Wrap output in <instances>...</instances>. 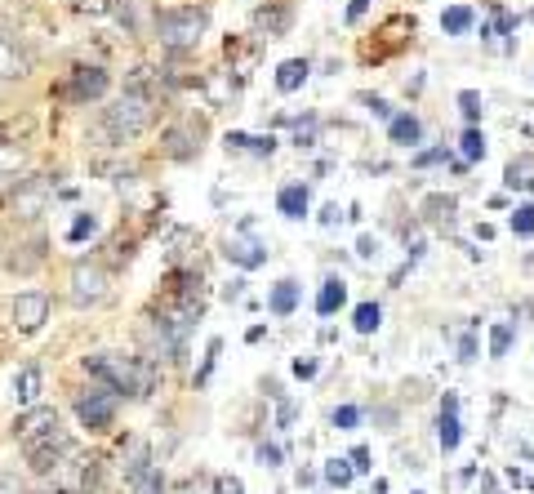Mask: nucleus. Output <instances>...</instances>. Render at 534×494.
<instances>
[{"mask_svg": "<svg viewBox=\"0 0 534 494\" xmlns=\"http://www.w3.org/2000/svg\"><path fill=\"white\" fill-rule=\"evenodd\" d=\"M508 187H526V192H534V165L521 156V161H512L508 165V179H503Z\"/></svg>", "mask_w": 534, "mask_h": 494, "instance_id": "nucleus-26", "label": "nucleus"}, {"mask_svg": "<svg viewBox=\"0 0 534 494\" xmlns=\"http://www.w3.org/2000/svg\"><path fill=\"white\" fill-rule=\"evenodd\" d=\"M477 357V339H472V334H463L459 339V361H472Z\"/></svg>", "mask_w": 534, "mask_h": 494, "instance_id": "nucleus-41", "label": "nucleus"}, {"mask_svg": "<svg viewBox=\"0 0 534 494\" xmlns=\"http://www.w3.org/2000/svg\"><path fill=\"white\" fill-rule=\"evenodd\" d=\"M343 303H348V285L339 281V276H325L321 281V294H316V312L321 316H334L343 308Z\"/></svg>", "mask_w": 534, "mask_h": 494, "instance_id": "nucleus-19", "label": "nucleus"}, {"mask_svg": "<svg viewBox=\"0 0 534 494\" xmlns=\"http://www.w3.org/2000/svg\"><path fill=\"white\" fill-rule=\"evenodd\" d=\"M294 374H299V379H312V374H316V361H294Z\"/></svg>", "mask_w": 534, "mask_h": 494, "instance_id": "nucleus-47", "label": "nucleus"}, {"mask_svg": "<svg viewBox=\"0 0 534 494\" xmlns=\"http://www.w3.org/2000/svg\"><path fill=\"white\" fill-rule=\"evenodd\" d=\"M379 321H383L379 303H361V308H356V316H352V325H356L361 334H374V330H379Z\"/></svg>", "mask_w": 534, "mask_h": 494, "instance_id": "nucleus-27", "label": "nucleus"}, {"mask_svg": "<svg viewBox=\"0 0 534 494\" xmlns=\"http://www.w3.org/2000/svg\"><path fill=\"white\" fill-rule=\"evenodd\" d=\"M89 236H98V219L94 214H76V223L67 227V241L81 245V241H89Z\"/></svg>", "mask_w": 534, "mask_h": 494, "instance_id": "nucleus-28", "label": "nucleus"}, {"mask_svg": "<svg viewBox=\"0 0 534 494\" xmlns=\"http://www.w3.org/2000/svg\"><path fill=\"white\" fill-rule=\"evenodd\" d=\"M152 32L170 54H187L205 41L210 32V9L205 5H174V9H156Z\"/></svg>", "mask_w": 534, "mask_h": 494, "instance_id": "nucleus-3", "label": "nucleus"}, {"mask_svg": "<svg viewBox=\"0 0 534 494\" xmlns=\"http://www.w3.org/2000/svg\"><path fill=\"white\" fill-rule=\"evenodd\" d=\"M459 112L468 116L472 125H477V121H481V112H486V103H481V94H477V90H463V94H459Z\"/></svg>", "mask_w": 534, "mask_h": 494, "instance_id": "nucleus-31", "label": "nucleus"}, {"mask_svg": "<svg viewBox=\"0 0 534 494\" xmlns=\"http://www.w3.org/2000/svg\"><path fill=\"white\" fill-rule=\"evenodd\" d=\"M72 303L76 308H94V303H103L107 299V272L98 268V263H76L72 268Z\"/></svg>", "mask_w": 534, "mask_h": 494, "instance_id": "nucleus-8", "label": "nucleus"}, {"mask_svg": "<svg viewBox=\"0 0 534 494\" xmlns=\"http://www.w3.org/2000/svg\"><path fill=\"white\" fill-rule=\"evenodd\" d=\"M423 210H428V219H437V223H450V214H454V201H450V196H428V205H423Z\"/></svg>", "mask_w": 534, "mask_h": 494, "instance_id": "nucleus-32", "label": "nucleus"}, {"mask_svg": "<svg viewBox=\"0 0 534 494\" xmlns=\"http://www.w3.org/2000/svg\"><path fill=\"white\" fill-rule=\"evenodd\" d=\"M512 321H494V330H490V357H508V348H512Z\"/></svg>", "mask_w": 534, "mask_h": 494, "instance_id": "nucleus-24", "label": "nucleus"}, {"mask_svg": "<svg viewBox=\"0 0 534 494\" xmlns=\"http://www.w3.org/2000/svg\"><path fill=\"white\" fill-rule=\"evenodd\" d=\"M356 254H361V259H374V254H379V241H374V236H361V245H356Z\"/></svg>", "mask_w": 534, "mask_h": 494, "instance_id": "nucleus-43", "label": "nucleus"}, {"mask_svg": "<svg viewBox=\"0 0 534 494\" xmlns=\"http://www.w3.org/2000/svg\"><path fill=\"white\" fill-rule=\"evenodd\" d=\"M437 437H441V450H445V454L459 450V437H463V432H459V401H454V397L441 401V432H437Z\"/></svg>", "mask_w": 534, "mask_h": 494, "instance_id": "nucleus-17", "label": "nucleus"}, {"mask_svg": "<svg viewBox=\"0 0 534 494\" xmlns=\"http://www.w3.org/2000/svg\"><path fill=\"white\" fill-rule=\"evenodd\" d=\"M325 481H330V486H348L352 481V459H330L325 463Z\"/></svg>", "mask_w": 534, "mask_h": 494, "instance_id": "nucleus-30", "label": "nucleus"}, {"mask_svg": "<svg viewBox=\"0 0 534 494\" xmlns=\"http://www.w3.org/2000/svg\"><path fill=\"white\" fill-rule=\"evenodd\" d=\"M156 121V94H143V90H125L121 98H112V107H103V130L107 147H125L134 138H143Z\"/></svg>", "mask_w": 534, "mask_h": 494, "instance_id": "nucleus-1", "label": "nucleus"}, {"mask_svg": "<svg viewBox=\"0 0 534 494\" xmlns=\"http://www.w3.org/2000/svg\"><path fill=\"white\" fill-rule=\"evenodd\" d=\"M294 423V401H281V414H276V428H290Z\"/></svg>", "mask_w": 534, "mask_h": 494, "instance_id": "nucleus-44", "label": "nucleus"}, {"mask_svg": "<svg viewBox=\"0 0 534 494\" xmlns=\"http://www.w3.org/2000/svg\"><path fill=\"white\" fill-rule=\"evenodd\" d=\"M259 463L263 468H276L281 463V446H259Z\"/></svg>", "mask_w": 534, "mask_h": 494, "instance_id": "nucleus-39", "label": "nucleus"}, {"mask_svg": "<svg viewBox=\"0 0 534 494\" xmlns=\"http://www.w3.org/2000/svg\"><path fill=\"white\" fill-rule=\"evenodd\" d=\"M107 90H112V76L103 72V67H94V63H81V67H72L67 72V81L58 85V98L63 103H72V107H85V103H98V98H107Z\"/></svg>", "mask_w": 534, "mask_h": 494, "instance_id": "nucleus-5", "label": "nucleus"}, {"mask_svg": "<svg viewBox=\"0 0 534 494\" xmlns=\"http://www.w3.org/2000/svg\"><path fill=\"white\" fill-rule=\"evenodd\" d=\"M308 72H312V63H308V58H290V63H281V67H276V90H281V94L303 90V81H308Z\"/></svg>", "mask_w": 534, "mask_h": 494, "instance_id": "nucleus-18", "label": "nucleus"}, {"mask_svg": "<svg viewBox=\"0 0 534 494\" xmlns=\"http://www.w3.org/2000/svg\"><path fill=\"white\" fill-rule=\"evenodd\" d=\"M0 494H23V481L14 472H0Z\"/></svg>", "mask_w": 534, "mask_h": 494, "instance_id": "nucleus-38", "label": "nucleus"}, {"mask_svg": "<svg viewBox=\"0 0 534 494\" xmlns=\"http://www.w3.org/2000/svg\"><path fill=\"white\" fill-rule=\"evenodd\" d=\"M308 205H312V192L303 183H290L276 192V210H281L285 219H308Z\"/></svg>", "mask_w": 534, "mask_h": 494, "instance_id": "nucleus-15", "label": "nucleus"}, {"mask_svg": "<svg viewBox=\"0 0 534 494\" xmlns=\"http://www.w3.org/2000/svg\"><path fill=\"white\" fill-rule=\"evenodd\" d=\"M72 5H76V0H72Z\"/></svg>", "mask_w": 534, "mask_h": 494, "instance_id": "nucleus-48", "label": "nucleus"}, {"mask_svg": "<svg viewBox=\"0 0 534 494\" xmlns=\"http://www.w3.org/2000/svg\"><path fill=\"white\" fill-rule=\"evenodd\" d=\"M388 138H392L397 147H414V143L423 138V121H419V116H410V112H405V116H392V121H388Z\"/></svg>", "mask_w": 534, "mask_h": 494, "instance_id": "nucleus-20", "label": "nucleus"}, {"mask_svg": "<svg viewBox=\"0 0 534 494\" xmlns=\"http://www.w3.org/2000/svg\"><path fill=\"white\" fill-rule=\"evenodd\" d=\"M161 152L170 156V161H196V156H201V130H196V125H170V130L161 134Z\"/></svg>", "mask_w": 534, "mask_h": 494, "instance_id": "nucleus-12", "label": "nucleus"}, {"mask_svg": "<svg viewBox=\"0 0 534 494\" xmlns=\"http://www.w3.org/2000/svg\"><path fill=\"white\" fill-rule=\"evenodd\" d=\"M445 156H450L445 147H432V152H419V156H414V165H419V170H428V165H441Z\"/></svg>", "mask_w": 534, "mask_h": 494, "instance_id": "nucleus-36", "label": "nucleus"}, {"mask_svg": "<svg viewBox=\"0 0 534 494\" xmlns=\"http://www.w3.org/2000/svg\"><path fill=\"white\" fill-rule=\"evenodd\" d=\"M49 308H54V299H49L45 290H23L9 303V321H14L18 334H36L49 321Z\"/></svg>", "mask_w": 534, "mask_h": 494, "instance_id": "nucleus-6", "label": "nucleus"}, {"mask_svg": "<svg viewBox=\"0 0 534 494\" xmlns=\"http://www.w3.org/2000/svg\"><path fill=\"white\" fill-rule=\"evenodd\" d=\"M472 23H477V18H472L468 5H454V9H445V14H441V27H445L450 36H463Z\"/></svg>", "mask_w": 534, "mask_h": 494, "instance_id": "nucleus-23", "label": "nucleus"}, {"mask_svg": "<svg viewBox=\"0 0 534 494\" xmlns=\"http://www.w3.org/2000/svg\"><path fill=\"white\" fill-rule=\"evenodd\" d=\"M290 23H294V9L285 0H267V5L254 9V36L259 41H281L290 32Z\"/></svg>", "mask_w": 534, "mask_h": 494, "instance_id": "nucleus-10", "label": "nucleus"}, {"mask_svg": "<svg viewBox=\"0 0 534 494\" xmlns=\"http://www.w3.org/2000/svg\"><path fill=\"white\" fill-rule=\"evenodd\" d=\"M0 210H5V219H14V223H36L41 214L49 210V183L45 179H9L5 187V196H0Z\"/></svg>", "mask_w": 534, "mask_h": 494, "instance_id": "nucleus-4", "label": "nucleus"}, {"mask_svg": "<svg viewBox=\"0 0 534 494\" xmlns=\"http://www.w3.org/2000/svg\"><path fill=\"white\" fill-rule=\"evenodd\" d=\"M58 428V410L54 405H32L27 414H18V423H14V441L18 446H32V441H41L45 432H54Z\"/></svg>", "mask_w": 534, "mask_h": 494, "instance_id": "nucleus-11", "label": "nucleus"}, {"mask_svg": "<svg viewBox=\"0 0 534 494\" xmlns=\"http://www.w3.org/2000/svg\"><path fill=\"white\" fill-rule=\"evenodd\" d=\"M76 14H85V18H112L116 14V0H76Z\"/></svg>", "mask_w": 534, "mask_h": 494, "instance_id": "nucleus-29", "label": "nucleus"}, {"mask_svg": "<svg viewBox=\"0 0 534 494\" xmlns=\"http://www.w3.org/2000/svg\"><path fill=\"white\" fill-rule=\"evenodd\" d=\"M32 67V49L14 41V32H0V81H23V76H32Z\"/></svg>", "mask_w": 534, "mask_h": 494, "instance_id": "nucleus-9", "label": "nucleus"}, {"mask_svg": "<svg viewBox=\"0 0 534 494\" xmlns=\"http://www.w3.org/2000/svg\"><path fill=\"white\" fill-rule=\"evenodd\" d=\"M365 9H370V0H352V5H348V23H356Z\"/></svg>", "mask_w": 534, "mask_h": 494, "instance_id": "nucleus-46", "label": "nucleus"}, {"mask_svg": "<svg viewBox=\"0 0 534 494\" xmlns=\"http://www.w3.org/2000/svg\"><path fill=\"white\" fill-rule=\"evenodd\" d=\"M227 152H254V156H272L276 138H254V134H227Z\"/></svg>", "mask_w": 534, "mask_h": 494, "instance_id": "nucleus-21", "label": "nucleus"}, {"mask_svg": "<svg viewBox=\"0 0 534 494\" xmlns=\"http://www.w3.org/2000/svg\"><path fill=\"white\" fill-rule=\"evenodd\" d=\"M41 388H45V374L36 370V365H23L18 379H14V401L18 405H36L41 401Z\"/></svg>", "mask_w": 534, "mask_h": 494, "instance_id": "nucleus-16", "label": "nucleus"}, {"mask_svg": "<svg viewBox=\"0 0 534 494\" xmlns=\"http://www.w3.org/2000/svg\"><path fill=\"white\" fill-rule=\"evenodd\" d=\"M321 223H325V227H339V223H343V210H339V205H325V210H321Z\"/></svg>", "mask_w": 534, "mask_h": 494, "instance_id": "nucleus-42", "label": "nucleus"}, {"mask_svg": "<svg viewBox=\"0 0 534 494\" xmlns=\"http://www.w3.org/2000/svg\"><path fill=\"white\" fill-rule=\"evenodd\" d=\"M41 263H45V241H41V236H36V241L14 245V250H5V268L18 272V276H32Z\"/></svg>", "mask_w": 534, "mask_h": 494, "instance_id": "nucleus-13", "label": "nucleus"}, {"mask_svg": "<svg viewBox=\"0 0 534 494\" xmlns=\"http://www.w3.org/2000/svg\"><path fill=\"white\" fill-rule=\"evenodd\" d=\"M76 414H81V423L89 432H107L116 419V392L107 388V383H98L94 392H81V397H76Z\"/></svg>", "mask_w": 534, "mask_h": 494, "instance_id": "nucleus-7", "label": "nucleus"}, {"mask_svg": "<svg viewBox=\"0 0 534 494\" xmlns=\"http://www.w3.org/2000/svg\"><path fill=\"white\" fill-rule=\"evenodd\" d=\"M512 232H517V236L534 232V205H517V214H512Z\"/></svg>", "mask_w": 534, "mask_h": 494, "instance_id": "nucleus-33", "label": "nucleus"}, {"mask_svg": "<svg viewBox=\"0 0 534 494\" xmlns=\"http://www.w3.org/2000/svg\"><path fill=\"white\" fill-rule=\"evenodd\" d=\"M294 143H299V147H312L316 143V116L299 121V130H294Z\"/></svg>", "mask_w": 534, "mask_h": 494, "instance_id": "nucleus-35", "label": "nucleus"}, {"mask_svg": "<svg viewBox=\"0 0 534 494\" xmlns=\"http://www.w3.org/2000/svg\"><path fill=\"white\" fill-rule=\"evenodd\" d=\"M370 112H374V116H383V121H392V107L383 103V98H370Z\"/></svg>", "mask_w": 534, "mask_h": 494, "instance_id": "nucleus-45", "label": "nucleus"}, {"mask_svg": "<svg viewBox=\"0 0 534 494\" xmlns=\"http://www.w3.org/2000/svg\"><path fill=\"white\" fill-rule=\"evenodd\" d=\"M356 423H361V410H356V405H339V410H334V428L339 432L356 428Z\"/></svg>", "mask_w": 534, "mask_h": 494, "instance_id": "nucleus-34", "label": "nucleus"}, {"mask_svg": "<svg viewBox=\"0 0 534 494\" xmlns=\"http://www.w3.org/2000/svg\"><path fill=\"white\" fill-rule=\"evenodd\" d=\"M214 494H245V486H241V477H227L223 472V477L214 481Z\"/></svg>", "mask_w": 534, "mask_h": 494, "instance_id": "nucleus-37", "label": "nucleus"}, {"mask_svg": "<svg viewBox=\"0 0 534 494\" xmlns=\"http://www.w3.org/2000/svg\"><path fill=\"white\" fill-rule=\"evenodd\" d=\"M85 374L116 392V397H147L156 388V370L138 357H121V352H94L85 357Z\"/></svg>", "mask_w": 534, "mask_h": 494, "instance_id": "nucleus-2", "label": "nucleus"}, {"mask_svg": "<svg viewBox=\"0 0 534 494\" xmlns=\"http://www.w3.org/2000/svg\"><path fill=\"white\" fill-rule=\"evenodd\" d=\"M459 143H463V161H481V156H486V134H481L477 125H468Z\"/></svg>", "mask_w": 534, "mask_h": 494, "instance_id": "nucleus-25", "label": "nucleus"}, {"mask_svg": "<svg viewBox=\"0 0 534 494\" xmlns=\"http://www.w3.org/2000/svg\"><path fill=\"white\" fill-rule=\"evenodd\" d=\"M352 472H370V450H365V446L352 450Z\"/></svg>", "mask_w": 534, "mask_h": 494, "instance_id": "nucleus-40", "label": "nucleus"}, {"mask_svg": "<svg viewBox=\"0 0 534 494\" xmlns=\"http://www.w3.org/2000/svg\"><path fill=\"white\" fill-rule=\"evenodd\" d=\"M223 254H227V263H236V268H245V272H254V268L267 263V245L250 241V236H232Z\"/></svg>", "mask_w": 534, "mask_h": 494, "instance_id": "nucleus-14", "label": "nucleus"}, {"mask_svg": "<svg viewBox=\"0 0 534 494\" xmlns=\"http://www.w3.org/2000/svg\"><path fill=\"white\" fill-rule=\"evenodd\" d=\"M267 308H272L276 316H290L294 308H299V281H276L272 299H267Z\"/></svg>", "mask_w": 534, "mask_h": 494, "instance_id": "nucleus-22", "label": "nucleus"}]
</instances>
